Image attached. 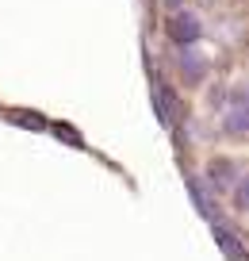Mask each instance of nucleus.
<instances>
[{
  "mask_svg": "<svg viewBox=\"0 0 249 261\" xmlns=\"http://www.w3.org/2000/svg\"><path fill=\"white\" fill-rule=\"evenodd\" d=\"M169 31H173V39L177 42H196V35H200V27H196V19L188 16V12H177V16H173V23H169Z\"/></svg>",
  "mask_w": 249,
  "mask_h": 261,
  "instance_id": "1",
  "label": "nucleus"
}]
</instances>
